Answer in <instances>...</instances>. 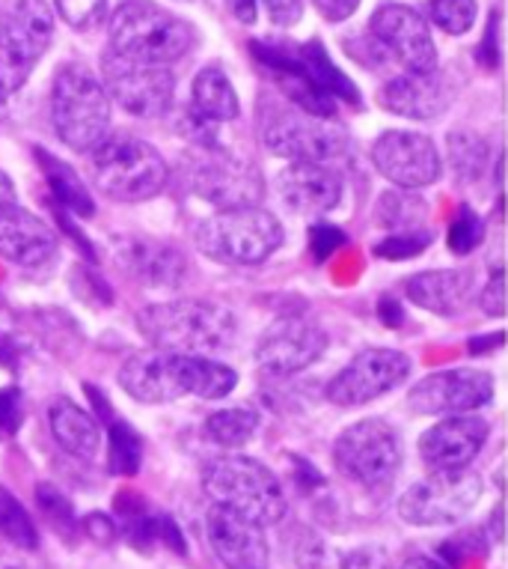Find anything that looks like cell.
<instances>
[{"label":"cell","mask_w":508,"mask_h":569,"mask_svg":"<svg viewBox=\"0 0 508 569\" xmlns=\"http://www.w3.org/2000/svg\"><path fill=\"white\" fill-rule=\"evenodd\" d=\"M140 335L161 352L212 355L235 343V317L223 305L179 299L149 305L138 313Z\"/></svg>","instance_id":"1"},{"label":"cell","mask_w":508,"mask_h":569,"mask_svg":"<svg viewBox=\"0 0 508 569\" xmlns=\"http://www.w3.org/2000/svg\"><path fill=\"white\" fill-rule=\"evenodd\" d=\"M196 42V30L152 0H125L111 19V51L143 63H176Z\"/></svg>","instance_id":"2"},{"label":"cell","mask_w":508,"mask_h":569,"mask_svg":"<svg viewBox=\"0 0 508 569\" xmlns=\"http://www.w3.org/2000/svg\"><path fill=\"white\" fill-rule=\"evenodd\" d=\"M51 122L57 138L74 152H93L111 134V99L90 69L69 63L57 72Z\"/></svg>","instance_id":"3"},{"label":"cell","mask_w":508,"mask_h":569,"mask_svg":"<svg viewBox=\"0 0 508 569\" xmlns=\"http://www.w3.org/2000/svg\"><path fill=\"white\" fill-rule=\"evenodd\" d=\"M203 489L217 507L250 516L260 525H274L286 516V492L260 459L241 453L214 459L205 468Z\"/></svg>","instance_id":"4"},{"label":"cell","mask_w":508,"mask_h":569,"mask_svg":"<svg viewBox=\"0 0 508 569\" xmlns=\"http://www.w3.org/2000/svg\"><path fill=\"white\" fill-rule=\"evenodd\" d=\"M196 248L226 266H260L283 244V224L262 206L214 212L196 227Z\"/></svg>","instance_id":"5"},{"label":"cell","mask_w":508,"mask_h":569,"mask_svg":"<svg viewBox=\"0 0 508 569\" xmlns=\"http://www.w3.org/2000/svg\"><path fill=\"white\" fill-rule=\"evenodd\" d=\"M93 179L116 203H143L166 186V161L134 134H108L93 150Z\"/></svg>","instance_id":"6"},{"label":"cell","mask_w":508,"mask_h":569,"mask_svg":"<svg viewBox=\"0 0 508 569\" xmlns=\"http://www.w3.org/2000/svg\"><path fill=\"white\" fill-rule=\"evenodd\" d=\"M333 462L348 480L366 489H387L402 468V441L387 420L366 418L333 445Z\"/></svg>","instance_id":"7"},{"label":"cell","mask_w":508,"mask_h":569,"mask_svg":"<svg viewBox=\"0 0 508 569\" xmlns=\"http://www.w3.org/2000/svg\"><path fill=\"white\" fill-rule=\"evenodd\" d=\"M102 81L108 99H113L131 117H143V120L170 111L176 93V76L170 66L143 63L116 51L102 54Z\"/></svg>","instance_id":"8"},{"label":"cell","mask_w":508,"mask_h":569,"mask_svg":"<svg viewBox=\"0 0 508 569\" xmlns=\"http://www.w3.org/2000/svg\"><path fill=\"white\" fill-rule=\"evenodd\" d=\"M268 152L288 159L292 164H336L348 156V138L331 120L306 111H280L265 122Z\"/></svg>","instance_id":"9"},{"label":"cell","mask_w":508,"mask_h":569,"mask_svg":"<svg viewBox=\"0 0 508 569\" xmlns=\"http://www.w3.org/2000/svg\"><path fill=\"white\" fill-rule=\"evenodd\" d=\"M481 495V477L473 471H431L416 480L398 501V516L407 525L431 528L455 525L470 513Z\"/></svg>","instance_id":"10"},{"label":"cell","mask_w":508,"mask_h":569,"mask_svg":"<svg viewBox=\"0 0 508 569\" xmlns=\"http://www.w3.org/2000/svg\"><path fill=\"white\" fill-rule=\"evenodd\" d=\"M191 188L217 212L260 206V200L265 197V179L256 164L235 159L226 150H200V159L191 164Z\"/></svg>","instance_id":"11"},{"label":"cell","mask_w":508,"mask_h":569,"mask_svg":"<svg viewBox=\"0 0 508 569\" xmlns=\"http://www.w3.org/2000/svg\"><path fill=\"white\" fill-rule=\"evenodd\" d=\"M369 33L375 46L396 63H402L407 72H435L437 69V46L431 39V30L423 21L419 12H414L405 3H384L375 10L369 21Z\"/></svg>","instance_id":"12"},{"label":"cell","mask_w":508,"mask_h":569,"mask_svg":"<svg viewBox=\"0 0 508 569\" xmlns=\"http://www.w3.org/2000/svg\"><path fill=\"white\" fill-rule=\"evenodd\" d=\"M410 376V358L396 349H363L343 373L327 385V397L336 406H363L389 393Z\"/></svg>","instance_id":"13"},{"label":"cell","mask_w":508,"mask_h":569,"mask_svg":"<svg viewBox=\"0 0 508 569\" xmlns=\"http://www.w3.org/2000/svg\"><path fill=\"white\" fill-rule=\"evenodd\" d=\"M372 164L378 168L384 179L407 191L426 188L440 177V152L435 140L419 134V131H384L372 143Z\"/></svg>","instance_id":"14"},{"label":"cell","mask_w":508,"mask_h":569,"mask_svg":"<svg viewBox=\"0 0 508 569\" xmlns=\"http://www.w3.org/2000/svg\"><path fill=\"white\" fill-rule=\"evenodd\" d=\"M494 400V379L470 367L428 373L410 388L407 402L419 415H470Z\"/></svg>","instance_id":"15"},{"label":"cell","mask_w":508,"mask_h":569,"mask_svg":"<svg viewBox=\"0 0 508 569\" xmlns=\"http://www.w3.org/2000/svg\"><path fill=\"white\" fill-rule=\"evenodd\" d=\"M327 349V335L304 317H283L262 335L256 365L265 376H295L315 365Z\"/></svg>","instance_id":"16"},{"label":"cell","mask_w":508,"mask_h":569,"mask_svg":"<svg viewBox=\"0 0 508 569\" xmlns=\"http://www.w3.org/2000/svg\"><path fill=\"white\" fill-rule=\"evenodd\" d=\"M205 537L214 558L226 569H268L265 525L253 522L250 516L214 505L205 519Z\"/></svg>","instance_id":"17"},{"label":"cell","mask_w":508,"mask_h":569,"mask_svg":"<svg viewBox=\"0 0 508 569\" xmlns=\"http://www.w3.org/2000/svg\"><path fill=\"white\" fill-rule=\"evenodd\" d=\"M485 441H488L485 420L470 418V415H453L423 432L419 457L431 471H464L479 457Z\"/></svg>","instance_id":"18"},{"label":"cell","mask_w":508,"mask_h":569,"mask_svg":"<svg viewBox=\"0 0 508 569\" xmlns=\"http://www.w3.org/2000/svg\"><path fill=\"white\" fill-rule=\"evenodd\" d=\"M54 39V12L45 0H3L0 7V46L28 69L39 63Z\"/></svg>","instance_id":"19"},{"label":"cell","mask_w":508,"mask_h":569,"mask_svg":"<svg viewBox=\"0 0 508 569\" xmlns=\"http://www.w3.org/2000/svg\"><path fill=\"white\" fill-rule=\"evenodd\" d=\"M122 391L138 402H173L185 397V373H182V355L149 352L131 355L120 367Z\"/></svg>","instance_id":"20"},{"label":"cell","mask_w":508,"mask_h":569,"mask_svg":"<svg viewBox=\"0 0 508 569\" xmlns=\"http://www.w3.org/2000/svg\"><path fill=\"white\" fill-rule=\"evenodd\" d=\"M111 248L113 260L149 287H176L185 278V257L161 239L129 233L116 236Z\"/></svg>","instance_id":"21"},{"label":"cell","mask_w":508,"mask_h":569,"mask_svg":"<svg viewBox=\"0 0 508 569\" xmlns=\"http://www.w3.org/2000/svg\"><path fill=\"white\" fill-rule=\"evenodd\" d=\"M57 251V233L24 206H0V257L12 266H42Z\"/></svg>","instance_id":"22"},{"label":"cell","mask_w":508,"mask_h":569,"mask_svg":"<svg viewBox=\"0 0 508 569\" xmlns=\"http://www.w3.org/2000/svg\"><path fill=\"white\" fill-rule=\"evenodd\" d=\"M277 188L283 203L297 216H322L339 206L345 182L327 164H288L277 177Z\"/></svg>","instance_id":"23"},{"label":"cell","mask_w":508,"mask_h":569,"mask_svg":"<svg viewBox=\"0 0 508 569\" xmlns=\"http://www.w3.org/2000/svg\"><path fill=\"white\" fill-rule=\"evenodd\" d=\"M449 84L435 72H405V76L393 78L389 84H384L378 102L396 117H407V120H435L437 113H444L449 108Z\"/></svg>","instance_id":"24"},{"label":"cell","mask_w":508,"mask_h":569,"mask_svg":"<svg viewBox=\"0 0 508 569\" xmlns=\"http://www.w3.org/2000/svg\"><path fill=\"white\" fill-rule=\"evenodd\" d=\"M473 296L470 269H437L419 271L407 280V299L416 308L437 313V317H455L467 308Z\"/></svg>","instance_id":"25"},{"label":"cell","mask_w":508,"mask_h":569,"mask_svg":"<svg viewBox=\"0 0 508 569\" xmlns=\"http://www.w3.org/2000/svg\"><path fill=\"white\" fill-rule=\"evenodd\" d=\"M187 113L200 122H209V126H223V122H232L241 113L238 96H235V87H232L230 76L217 69V66H209L200 76L194 78V90H191V108Z\"/></svg>","instance_id":"26"},{"label":"cell","mask_w":508,"mask_h":569,"mask_svg":"<svg viewBox=\"0 0 508 569\" xmlns=\"http://www.w3.org/2000/svg\"><path fill=\"white\" fill-rule=\"evenodd\" d=\"M51 420V432H54L57 445L69 450L72 457L93 459L102 448V430H99V420L83 411L81 406H74L72 400H57L48 411Z\"/></svg>","instance_id":"27"},{"label":"cell","mask_w":508,"mask_h":569,"mask_svg":"<svg viewBox=\"0 0 508 569\" xmlns=\"http://www.w3.org/2000/svg\"><path fill=\"white\" fill-rule=\"evenodd\" d=\"M182 373H185V393H194L200 400H223L238 385L232 367L203 355H182Z\"/></svg>","instance_id":"28"},{"label":"cell","mask_w":508,"mask_h":569,"mask_svg":"<svg viewBox=\"0 0 508 569\" xmlns=\"http://www.w3.org/2000/svg\"><path fill=\"white\" fill-rule=\"evenodd\" d=\"M39 159H42V170H45L48 186H51L57 200H60L69 212H74V216H81V218L93 216V209H95L93 197H90V191L83 188L78 173H74L65 161L51 159V156L42 150H39Z\"/></svg>","instance_id":"29"},{"label":"cell","mask_w":508,"mask_h":569,"mask_svg":"<svg viewBox=\"0 0 508 569\" xmlns=\"http://www.w3.org/2000/svg\"><path fill=\"white\" fill-rule=\"evenodd\" d=\"M256 427H260L256 409L238 406V409L214 411L212 418L205 420V436L221 448H241V445H247L253 439Z\"/></svg>","instance_id":"30"},{"label":"cell","mask_w":508,"mask_h":569,"mask_svg":"<svg viewBox=\"0 0 508 569\" xmlns=\"http://www.w3.org/2000/svg\"><path fill=\"white\" fill-rule=\"evenodd\" d=\"M0 537H7L19 549H37L39 546L37 525L7 486H0Z\"/></svg>","instance_id":"31"},{"label":"cell","mask_w":508,"mask_h":569,"mask_svg":"<svg viewBox=\"0 0 508 569\" xmlns=\"http://www.w3.org/2000/svg\"><path fill=\"white\" fill-rule=\"evenodd\" d=\"M426 218V203L414 194V191H389V194L380 197L378 203V224L389 227V230H398V233H407V230H416Z\"/></svg>","instance_id":"32"},{"label":"cell","mask_w":508,"mask_h":569,"mask_svg":"<svg viewBox=\"0 0 508 569\" xmlns=\"http://www.w3.org/2000/svg\"><path fill=\"white\" fill-rule=\"evenodd\" d=\"M488 161V143L476 131H453L449 134V164L458 177L476 179Z\"/></svg>","instance_id":"33"},{"label":"cell","mask_w":508,"mask_h":569,"mask_svg":"<svg viewBox=\"0 0 508 569\" xmlns=\"http://www.w3.org/2000/svg\"><path fill=\"white\" fill-rule=\"evenodd\" d=\"M140 466V439L131 423L113 420L111 427V471L120 477H131Z\"/></svg>","instance_id":"34"},{"label":"cell","mask_w":508,"mask_h":569,"mask_svg":"<svg viewBox=\"0 0 508 569\" xmlns=\"http://www.w3.org/2000/svg\"><path fill=\"white\" fill-rule=\"evenodd\" d=\"M479 7L476 0H435L431 3V19L437 21V28L449 33V37H461L476 24Z\"/></svg>","instance_id":"35"},{"label":"cell","mask_w":508,"mask_h":569,"mask_svg":"<svg viewBox=\"0 0 508 569\" xmlns=\"http://www.w3.org/2000/svg\"><path fill=\"white\" fill-rule=\"evenodd\" d=\"M108 0H57L60 19L74 30H90L104 19Z\"/></svg>","instance_id":"36"},{"label":"cell","mask_w":508,"mask_h":569,"mask_svg":"<svg viewBox=\"0 0 508 569\" xmlns=\"http://www.w3.org/2000/svg\"><path fill=\"white\" fill-rule=\"evenodd\" d=\"M481 236H485L481 218L473 212L470 206H461L453 230H449V248H453L455 253H470L473 248L481 242Z\"/></svg>","instance_id":"37"},{"label":"cell","mask_w":508,"mask_h":569,"mask_svg":"<svg viewBox=\"0 0 508 569\" xmlns=\"http://www.w3.org/2000/svg\"><path fill=\"white\" fill-rule=\"evenodd\" d=\"M428 242H431V236L423 233V230H407V233L387 236V239L375 248V253H378V257H387V260H407V257H414V253L426 251Z\"/></svg>","instance_id":"38"},{"label":"cell","mask_w":508,"mask_h":569,"mask_svg":"<svg viewBox=\"0 0 508 569\" xmlns=\"http://www.w3.org/2000/svg\"><path fill=\"white\" fill-rule=\"evenodd\" d=\"M39 507L45 510V516L54 522V528H60V531L69 537V533L78 528V522H74V513H72V505L65 501L63 495L57 492V489H51V486H39Z\"/></svg>","instance_id":"39"},{"label":"cell","mask_w":508,"mask_h":569,"mask_svg":"<svg viewBox=\"0 0 508 569\" xmlns=\"http://www.w3.org/2000/svg\"><path fill=\"white\" fill-rule=\"evenodd\" d=\"M30 72H33V69L21 66L10 51L0 48V104L7 102L12 93H19L21 87H24V81L30 78Z\"/></svg>","instance_id":"40"},{"label":"cell","mask_w":508,"mask_h":569,"mask_svg":"<svg viewBox=\"0 0 508 569\" xmlns=\"http://www.w3.org/2000/svg\"><path fill=\"white\" fill-rule=\"evenodd\" d=\"M24 420V402H21L19 388H3L0 391V439L16 436Z\"/></svg>","instance_id":"41"},{"label":"cell","mask_w":508,"mask_h":569,"mask_svg":"<svg viewBox=\"0 0 508 569\" xmlns=\"http://www.w3.org/2000/svg\"><path fill=\"white\" fill-rule=\"evenodd\" d=\"M343 569H389V555L384 546H360L345 555Z\"/></svg>","instance_id":"42"},{"label":"cell","mask_w":508,"mask_h":569,"mask_svg":"<svg viewBox=\"0 0 508 569\" xmlns=\"http://www.w3.org/2000/svg\"><path fill=\"white\" fill-rule=\"evenodd\" d=\"M262 7L277 28H292L304 16V0H262Z\"/></svg>","instance_id":"43"},{"label":"cell","mask_w":508,"mask_h":569,"mask_svg":"<svg viewBox=\"0 0 508 569\" xmlns=\"http://www.w3.org/2000/svg\"><path fill=\"white\" fill-rule=\"evenodd\" d=\"M481 310L488 317H502L506 313V283H502V269L490 271V280L481 292Z\"/></svg>","instance_id":"44"},{"label":"cell","mask_w":508,"mask_h":569,"mask_svg":"<svg viewBox=\"0 0 508 569\" xmlns=\"http://www.w3.org/2000/svg\"><path fill=\"white\" fill-rule=\"evenodd\" d=\"M339 244H345V233L343 230H336V227H315L313 230V253H315V260L322 262L331 257V251H336Z\"/></svg>","instance_id":"45"},{"label":"cell","mask_w":508,"mask_h":569,"mask_svg":"<svg viewBox=\"0 0 508 569\" xmlns=\"http://www.w3.org/2000/svg\"><path fill=\"white\" fill-rule=\"evenodd\" d=\"M83 531L90 533L95 542H104V546L116 540V522H113L111 516L90 513L87 516V522H83Z\"/></svg>","instance_id":"46"},{"label":"cell","mask_w":508,"mask_h":569,"mask_svg":"<svg viewBox=\"0 0 508 569\" xmlns=\"http://www.w3.org/2000/svg\"><path fill=\"white\" fill-rule=\"evenodd\" d=\"M357 7H360V0H315V10L322 12L327 21L352 19Z\"/></svg>","instance_id":"47"},{"label":"cell","mask_w":508,"mask_h":569,"mask_svg":"<svg viewBox=\"0 0 508 569\" xmlns=\"http://www.w3.org/2000/svg\"><path fill=\"white\" fill-rule=\"evenodd\" d=\"M226 7H230L232 16H235L241 24H256V16H260V0H226Z\"/></svg>","instance_id":"48"},{"label":"cell","mask_w":508,"mask_h":569,"mask_svg":"<svg viewBox=\"0 0 508 569\" xmlns=\"http://www.w3.org/2000/svg\"><path fill=\"white\" fill-rule=\"evenodd\" d=\"M7 203H19V197H16V186H12V179L0 170V206Z\"/></svg>","instance_id":"49"},{"label":"cell","mask_w":508,"mask_h":569,"mask_svg":"<svg viewBox=\"0 0 508 569\" xmlns=\"http://www.w3.org/2000/svg\"><path fill=\"white\" fill-rule=\"evenodd\" d=\"M402 569H444L440 567V563H437V560H431V558H423V555H419V558H410L405 563V567Z\"/></svg>","instance_id":"50"}]
</instances>
